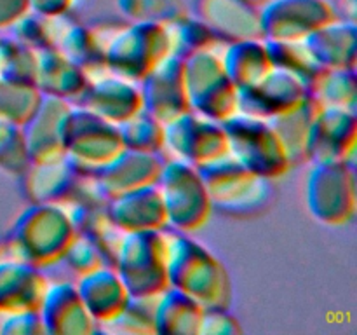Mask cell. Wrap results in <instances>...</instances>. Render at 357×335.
<instances>
[{"mask_svg": "<svg viewBox=\"0 0 357 335\" xmlns=\"http://www.w3.org/2000/svg\"><path fill=\"white\" fill-rule=\"evenodd\" d=\"M167 281L204 309H229L232 281L223 262L187 232L166 227Z\"/></svg>", "mask_w": 357, "mask_h": 335, "instance_id": "obj_1", "label": "cell"}, {"mask_svg": "<svg viewBox=\"0 0 357 335\" xmlns=\"http://www.w3.org/2000/svg\"><path fill=\"white\" fill-rule=\"evenodd\" d=\"M75 236V223L63 202H31L0 243V258L47 269L63 260Z\"/></svg>", "mask_w": 357, "mask_h": 335, "instance_id": "obj_2", "label": "cell"}, {"mask_svg": "<svg viewBox=\"0 0 357 335\" xmlns=\"http://www.w3.org/2000/svg\"><path fill=\"white\" fill-rule=\"evenodd\" d=\"M103 51L107 68L124 79L139 82L164 58L173 54L169 24L131 21L89 27Z\"/></svg>", "mask_w": 357, "mask_h": 335, "instance_id": "obj_3", "label": "cell"}, {"mask_svg": "<svg viewBox=\"0 0 357 335\" xmlns=\"http://www.w3.org/2000/svg\"><path fill=\"white\" fill-rule=\"evenodd\" d=\"M112 265L132 299H155L169 286L164 229L122 234Z\"/></svg>", "mask_w": 357, "mask_h": 335, "instance_id": "obj_4", "label": "cell"}, {"mask_svg": "<svg viewBox=\"0 0 357 335\" xmlns=\"http://www.w3.org/2000/svg\"><path fill=\"white\" fill-rule=\"evenodd\" d=\"M199 171L208 188L213 209L225 215H258L274 198L272 180L253 173L230 156L201 166Z\"/></svg>", "mask_w": 357, "mask_h": 335, "instance_id": "obj_5", "label": "cell"}, {"mask_svg": "<svg viewBox=\"0 0 357 335\" xmlns=\"http://www.w3.org/2000/svg\"><path fill=\"white\" fill-rule=\"evenodd\" d=\"M222 126L229 140V156L253 173L274 181L293 168L281 138L267 119L237 112Z\"/></svg>", "mask_w": 357, "mask_h": 335, "instance_id": "obj_6", "label": "cell"}, {"mask_svg": "<svg viewBox=\"0 0 357 335\" xmlns=\"http://www.w3.org/2000/svg\"><path fill=\"white\" fill-rule=\"evenodd\" d=\"M157 187L166 208L167 227L192 234L208 223L213 204L199 168L176 157L166 159Z\"/></svg>", "mask_w": 357, "mask_h": 335, "instance_id": "obj_7", "label": "cell"}, {"mask_svg": "<svg viewBox=\"0 0 357 335\" xmlns=\"http://www.w3.org/2000/svg\"><path fill=\"white\" fill-rule=\"evenodd\" d=\"M190 110L223 122L237 114L239 91L227 75L222 49H208L183 58Z\"/></svg>", "mask_w": 357, "mask_h": 335, "instance_id": "obj_8", "label": "cell"}, {"mask_svg": "<svg viewBox=\"0 0 357 335\" xmlns=\"http://www.w3.org/2000/svg\"><path fill=\"white\" fill-rule=\"evenodd\" d=\"M310 215L330 227L347 225L356 215V171L351 161L310 164L305 184Z\"/></svg>", "mask_w": 357, "mask_h": 335, "instance_id": "obj_9", "label": "cell"}, {"mask_svg": "<svg viewBox=\"0 0 357 335\" xmlns=\"http://www.w3.org/2000/svg\"><path fill=\"white\" fill-rule=\"evenodd\" d=\"M124 149L119 126L73 103L65 138V157L80 174L93 177Z\"/></svg>", "mask_w": 357, "mask_h": 335, "instance_id": "obj_10", "label": "cell"}, {"mask_svg": "<svg viewBox=\"0 0 357 335\" xmlns=\"http://www.w3.org/2000/svg\"><path fill=\"white\" fill-rule=\"evenodd\" d=\"M164 150L201 168L229 156V140L222 122L187 110L164 124Z\"/></svg>", "mask_w": 357, "mask_h": 335, "instance_id": "obj_11", "label": "cell"}, {"mask_svg": "<svg viewBox=\"0 0 357 335\" xmlns=\"http://www.w3.org/2000/svg\"><path fill=\"white\" fill-rule=\"evenodd\" d=\"M260 17L264 40L302 42L340 16L331 0H268Z\"/></svg>", "mask_w": 357, "mask_h": 335, "instance_id": "obj_12", "label": "cell"}, {"mask_svg": "<svg viewBox=\"0 0 357 335\" xmlns=\"http://www.w3.org/2000/svg\"><path fill=\"white\" fill-rule=\"evenodd\" d=\"M357 142L356 108L319 107L305 147V163L352 161Z\"/></svg>", "mask_w": 357, "mask_h": 335, "instance_id": "obj_13", "label": "cell"}, {"mask_svg": "<svg viewBox=\"0 0 357 335\" xmlns=\"http://www.w3.org/2000/svg\"><path fill=\"white\" fill-rule=\"evenodd\" d=\"M309 98L305 80L284 68H274L255 86L239 91L237 110L241 114L272 119L293 110Z\"/></svg>", "mask_w": 357, "mask_h": 335, "instance_id": "obj_14", "label": "cell"}, {"mask_svg": "<svg viewBox=\"0 0 357 335\" xmlns=\"http://www.w3.org/2000/svg\"><path fill=\"white\" fill-rule=\"evenodd\" d=\"M73 103L42 94L31 117L21 126L30 163H42L65 156L66 126Z\"/></svg>", "mask_w": 357, "mask_h": 335, "instance_id": "obj_15", "label": "cell"}, {"mask_svg": "<svg viewBox=\"0 0 357 335\" xmlns=\"http://www.w3.org/2000/svg\"><path fill=\"white\" fill-rule=\"evenodd\" d=\"M143 110L149 112L162 124L190 110L185 84L183 58L169 54L149 75L139 80Z\"/></svg>", "mask_w": 357, "mask_h": 335, "instance_id": "obj_16", "label": "cell"}, {"mask_svg": "<svg viewBox=\"0 0 357 335\" xmlns=\"http://www.w3.org/2000/svg\"><path fill=\"white\" fill-rule=\"evenodd\" d=\"M75 105L119 126L143 110V96L138 82L117 73L105 72L89 79Z\"/></svg>", "mask_w": 357, "mask_h": 335, "instance_id": "obj_17", "label": "cell"}, {"mask_svg": "<svg viewBox=\"0 0 357 335\" xmlns=\"http://www.w3.org/2000/svg\"><path fill=\"white\" fill-rule=\"evenodd\" d=\"M166 157L162 154L139 152L132 149H122L110 163L93 174L98 191L107 199L115 198L122 192L155 185L160 177Z\"/></svg>", "mask_w": 357, "mask_h": 335, "instance_id": "obj_18", "label": "cell"}, {"mask_svg": "<svg viewBox=\"0 0 357 335\" xmlns=\"http://www.w3.org/2000/svg\"><path fill=\"white\" fill-rule=\"evenodd\" d=\"M38 314L44 332L52 335H89L98 325L70 281L49 283Z\"/></svg>", "mask_w": 357, "mask_h": 335, "instance_id": "obj_19", "label": "cell"}, {"mask_svg": "<svg viewBox=\"0 0 357 335\" xmlns=\"http://www.w3.org/2000/svg\"><path fill=\"white\" fill-rule=\"evenodd\" d=\"M195 16L225 42L264 40L258 7L244 0H195Z\"/></svg>", "mask_w": 357, "mask_h": 335, "instance_id": "obj_20", "label": "cell"}, {"mask_svg": "<svg viewBox=\"0 0 357 335\" xmlns=\"http://www.w3.org/2000/svg\"><path fill=\"white\" fill-rule=\"evenodd\" d=\"M49 283L44 269L20 258H0V313L38 311Z\"/></svg>", "mask_w": 357, "mask_h": 335, "instance_id": "obj_21", "label": "cell"}, {"mask_svg": "<svg viewBox=\"0 0 357 335\" xmlns=\"http://www.w3.org/2000/svg\"><path fill=\"white\" fill-rule=\"evenodd\" d=\"M107 208L112 222L122 232L162 230L167 227L166 208L157 184L110 198Z\"/></svg>", "mask_w": 357, "mask_h": 335, "instance_id": "obj_22", "label": "cell"}, {"mask_svg": "<svg viewBox=\"0 0 357 335\" xmlns=\"http://www.w3.org/2000/svg\"><path fill=\"white\" fill-rule=\"evenodd\" d=\"M75 285L84 306L98 325H107L115 320L131 300L128 286L117 269L110 264H103L79 276Z\"/></svg>", "mask_w": 357, "mask_h": 335, "instance_id": "obj_23", "label": "cell"}, {"mask_svg": "<svg viewBox=\"0 0 357 335\" xmlns=\"http://www.w3.org/2000/svg\"><path fill=\"white\" fill-rule=\"evenodd\" d=\"M51 45L80 66L89 79L110 72L103 51L89 27H84L70 14L49 17Z\"/></svg>", "mask_w": 357, "mask_h": 335, "instance_id": "obj_24", "label": "cell"}, {"mask_svg": "<svg viewBox=\"0 0 357 335\" xmlns=\"http://www.w3.org/2000/svg\"><path fill=\"white\" fill-rule=\"evenodd\" d=\"M309 51L319 66L324 68L356 70L357 28L352 20L330 21L305 38Z\"/></svg>", "mask_w": 357, "mask_h": 335, "instance_id": "obj_25", "label": "cell"}, {"mask_svg": "<svg viewBox=\"0 0 357 335\" xmlns=\"http://www.w3.org/2000/svg\"><path fill=\"white\" fill-rule=\"evenodd\" d=\"M80 173L65 156L30 163L21 180L30 202H65L79 181Z\"/></svg>", "mask_w": 357, "mask_h": 335, "instance_id": "obj_26", "label": "cell"}, {"mask_svg": "<svg viewBox=\"0 0 357 335\" xmlns=\"http://www.w3.org/2000/svg\"><path fill=\"white\" fill-rule=\"evenodd\" d=\"M89 84V77L77 63L52 45L38 49L35 86L42 94L63 98L75 103Z\"/></svg>", "mask_w": 357, "mask_h": 335, "instance_id": "obj_27", "label": "cell"}, {"mask_svg": "<svg viewBox=\"0 0 357 335\" xmlns=\"http://www.w3.org/2000/svg\"><path fill=\"white\" fill-rule=\"evenodd\" d=\"M222 61L237 91L255 86L274 68L267 44L261 38L227 42L222 49Z\"/></svg>", "mask_w": 357, "mask_h": 335, "instance_id": "obj_28", "label": "cell"}, {"mask_svg": "<svg viewBox=\"0 0 357 335\" xmlns=\"http://www.w3.org/2000/svg\"><path fill=\"white\" fill-rule=\"evenodd\" d=\"M204 307L187 293L167 286L153 299L155 334L197 335Z\"/></svg>", "mask_w": 357, "mask_h": 335, "instance_id": "obj_29", "label": "cell"}, {"mask_svg": "<svg viewBox=\"0 0 357 335\" xmlns=\"http://www.w3.org/2000/svg\"><path fill=\"white\" fill-rule=\"evenodd\" d=\"M307 93L319 107L356 108V70L324 68L321 66L309 80Z\"/></svg>", "mask_w": 357, "mask_h": 335, "instance_id": "obj_30", "label": "cell"}, {"mask_svg": "<svg viewBox=\"0 0 357 335\" xmlns=\"http://www.w3.org/2000/svg\"><path fill=\"white\" fill-rule=\"evenodd\" d=\"M317 110H319V105L312 98H307L293 110L268 119L274 131L281 138L293 166L298 163H305L307 140H309L310 126H312Z\"/></svg>", "mask_w": 357, "mask_h": 335, "instance_id": "obj_31", "label": "cell"}, {"mask_svg": "<svg viewBox=\"0 0 357 335\" xmlns=\"http://www.w3.org/2000/svg\"><path fill=\"white\" fill-rule=\"evenodd\" d=\"M167 24H169L171 42H173V54L180 58H187V56L208 51V49H223V45L227 44L197 16L185 14Z\"/></svg>", "mask_w": 357, "mask_h": 335, "instance_id": "obj_32", "label": "cell"}, {"mask_svg": "<svg viewBox=\"0 0 357 335\" xmlns=\"http://www.w3.org/2000/svg\"><path fill=\"white\" fill-rule=\"evenodd\" d=\"M38 49L24 45L10 35H0V77L23 84L37 80Z\"/></svg>", "mask_w": 357, "mask_h": 335, "instance_id": "obj_33", "label": "cell"}, {"mask_svg": "<svg viewBox=\"0 0 357 335\" xmlns=\"http://www.w3.org/2000/svg\"><path fill=\"white\" fill-rule=\"evenodd\" d=\"M42 93L35 84H23L0 77V121L23 126L35 108L38 107Z\"/></svg>", "mask_w": 357, "mask_h": 335, "instance_id": "obj_34", "label": "cell"}, {"mask_svg": "<svg viewBox=\"0 0 357 335\" xmlns=\"http://www.w3.org/2000/svg\"><path fill=\"white\" fill-rule=\"evenodd\" d=\"M119 133L126 149L153 154L164 152V124L149 112L142 110L121 122Z\"/></svg>", "mask_w": 357, "mask_h": 335, "instance_id": "obj_35", "label": "cell"}, {"mask_svg": "<svg viewBox=\"0 0 357 335\" xmlns=\"http://www.w3.org/2000/svg\"><path fill=\"white\" fill-rule=\"evenodd\" d=\"M271 56L272 65L278 68H284L295 73L300 79L307 80L321 68L314 59L312 52L307 47L305 40L302 42H282V40H265Z\"/></svg>", "mask_w": 357, "mask_h": 335, "instance_id": "obj_36", "label": "cell"}, {"mask_svg": "<svg viewBox=\"0 0 357 335\" xmlns=\"http://www.w3.org/2000/svg\"><path fill=\"white\" fill-rule=\"evenodd\" d=\"M117 6L131 21L171 23L188 14L181 0H117Z\"/></svg>", "mask_w": 357, "mask_h": 335, "instance_id": "obj_37", "label": "cell"}, {"mask_svg": "<svg viewBox=\"0 0 357 335\" xmlns=\"http://www.w3.org/2000/svg\"><path fill=\"white\" fill-rule=\"evenodd\" d=\"M30 166L23 129L13 122L0 121V171L21 177Z\"/></svg>", "mask_w": 357, "mask_h": 335, "instance_id": "obj_38", "label": "cell"}, {"mask_svg": "<svg viewBox=\"0 0 357 335\" xmlns=\"http://www.w3.org/2000/svg\"><path fill=\"white\" fill-rule=\"evenodd\" d=\"M108 330L122 334H155L153 327V299H132L115 320L107 323Z\"/></svg>", "mask_w": 357, "mask_h": 335, "instance_id": "obj_39", "label": "cell"}, {"mask_svg": "<svg viewBox=\"0 0 357 335\" xmlns=\"http://www.w3.org/2000/svg\"><path fill=\"white\" fill-rule=\"evenodd\" d=\"M7 35L16 38L24 45L33 49H42L51 45V31H49V17L28 10L23 17L16 21L7 30Z\"/></svg>", "mask_w": 357, "mask_h": 335, "instance_id": "obj_40", "label": "cell"}, {"mask_svg": "<svg viewBox=\"0 0 357 335\" xmlns=\"http://www.w3.org/2000/svg\"><path fill=\"white\" fill-rule=\"evenodd\" d=\"M61 262L68 265L70 271L75 272L77 278L93 271V269L100 267V265L108 264L107 258L100 251V248L93 241L87 239L86 236H82V234H77Z\"/></svg>", "mask_w": 357, "mask_h": 335, "instance_id": "obj_41", "label": "cell"}, {"mask_svg": "<svg viewBox=\"0 0 357 335\" xmlns=\"http://www.w3.org/2000/svg\"><path fill=\"white\" fill-rule=\"evenodd\" d=\"M0 334L42 335L45 332L38 311H16V313H0Z\"/></svg>", "mask_w": 357, "mask_h": 335, "instance_id": "obj_42", "label": "cell"}, {"mask_svg": "<svg viewBox=\"0 0 357 335\" xmlns=\"http://www.w3.org/2000/svg\"><path fill=\"white\" fill-rule=\"evenodd\" d=\"M243 334L239 320L229 309H204L197 335H239Z\"/></svg>", "mask_w": 357, "mask_h": 335, "instance_id": "obj_43", "label": "cell"}, {"mask_svg": "<svg viewBox=\"0 0 357 335\" xmlns=\"http://www.w3.org/2000/svg\"><path fill=\"white\" fill-rule=\"evenodd\" d=\"M30 10L28 0H0V31H7Z\"/></svg>", "mask_w": 357, "mask_h": 335, "instance_id": "obj_44", "label": "cell"}, {"mask_svg": "<svg viewBox=\"0 0 357 335\" xmlns=\"http://www.w3.org/2000/svg\"><path fill=\"white\" fill-rule=\"evenodd\" d=\"M30 2V10L40 16L52 17L61 16V14H70L77 0H28Z\"/></svg>", "mask_w": 357, "mask_h": 335, "instance_id": "obj_45", "label": "cell"}, {"mask_svg": "<svg viewBox=\"0 0 357 335\" xmlns=\"http://www.w3.org/2000/svg\"><path fill=\"white\" fill-rule=\"evenodd\" d=\"M244 2H248V3H250V6L258 7V9H260V7H264L265 3L268 2V0H244Z\"/></svg>", "mask_w": 357, "mask_h": 335, "instance_id": "obj_46", "label": "cell"}]
</instances>
